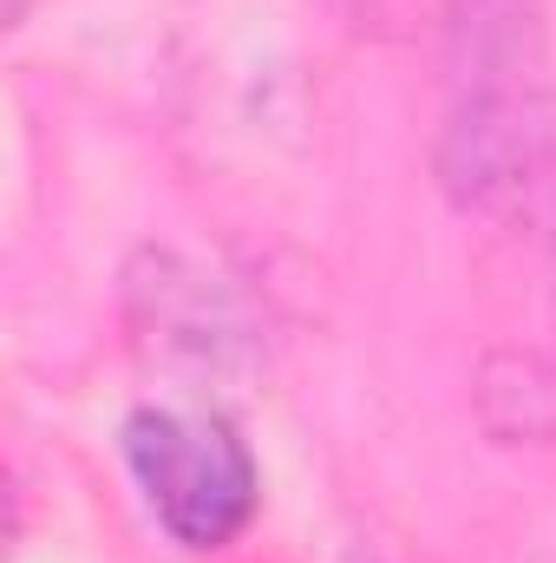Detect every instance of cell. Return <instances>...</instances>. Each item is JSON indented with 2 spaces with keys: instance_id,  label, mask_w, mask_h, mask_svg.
<instances>
[{
  "instance_id": "1",
  "label": "cell",
  "mask_w": 556,
  "mask_h": 563,
  "mask_svg": "<svg viewBox=\"0 0 556 563\" xmlns=\"http://www.w3.org/2000/svg\"><path fill=\"white\" fill-rule=\"evenodd\" d=\"M125 465L151 518L190 551H216L256 518V459L236 439V426L216 413H184V407L132 413Z\"/></svg>"
}]
</instances>
